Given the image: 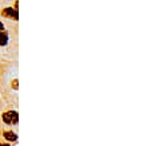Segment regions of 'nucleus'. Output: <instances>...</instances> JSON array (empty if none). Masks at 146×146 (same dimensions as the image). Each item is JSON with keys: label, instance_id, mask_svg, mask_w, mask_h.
<instances>
[{"label": "nucleus", "instance_id": "nucleus-4", "mask_svg": "<svg viewBox=\"0 0 146 146\" xmlns=\"http://www.w3.org/2000/svg\"><path fill=\"white\" fill-rule=\"evenodd\" d=\"M0 141H5L9 143H16L19 141L18 130L11 127H0Z\"/></svg>", "mask_w": 146, "mask_h": 146}, {"label": "nucleus", "instance_id": "nucleus-1", "mask_svg": "<svg viewBox=\"0 0 146 146\" xmlns=\"http://www.w3.org/2000/svg\"><path fill=\"white\" fill-rule=\"evenodd\" d=\"M0 50H7L8 52L9 50L18 51V34L8 30L0 31Z\"/></svg>", "mask_w": 146, "mask_h": 146}, {"label": "nucleus", "instance_id": "nucleus-8", "mask_svg": "<svg viewBox=\"0 0 146 146\" xmlns=\"http://www.w3.org/2000/svg\"><path fill=\"white\" fill-rule=\"evenodd\" d=\"M0 127H1V123H0Z\"/></svg>", "mask_w": 146, "mask_h": 146}, {"label": "nucleus", "instance_id": "nucleus-2", "mask_svg": "<svg viewBox=\"0 0 146 146\" xmlns=\"http://www.w3.org/2000/svg\"><path fill=\"white\" fill-rule=\"evenodd\" d=\"M0 122H1V126L4 125L7 127L15 129L18 127L19 123V113L16 109H11V107H7L4 110H1L0 113Z\"/></svg>", "mask_w": 146, "mask_h": 146}, {"label": "nucleus", "instance_id": "nucleus-6", "mask_svg": "<svg viewBox=\"0 0 146 146\" xmlns=\"http://www.w3.org/2000/svg\"><path fill=\"white\" fill-rule=\"evenodd\" d=\"M4 30H7V26H5V23L0 19V31H4Z\"/></svg>", "mask_w": 146, "mask_h": 146}, {"label": "nucleus", "instance_id": "nucleus-5", "mask_svg": "<svg viewBox=\"0 0 146 146\" xmlns=\"http://www.w3.org/2000/svg\"><path fill=\"white\" fill-rule=\"evenodd\" d=\"M9 86H11V89H12L13 91H18V90H19V80L16 79V78H15V79H12Z\"/></svg>", "mask_w": 146, "mask_h": 146}, {"label": "nucleus", "instance_id": "nucleus-3", "mask_svg": "<svg viewBox=\"0 0 146 146\" xmlns=\"http://www.w3.org/2000/svg\"><path fill=\"white\" fill-rule=\"evenodd\" d=\"M0 19H1L3 22L18 23L19 11L13 9V7L11 4H7V3L0 1Z\"/></svg>", "mask_w": 146, "mask_h": 146}, {"label": "nucleus", "instance_id": "nucleus-7", "mask_svg": "<svg viewBox=\"0 0 146 146\" xmlns=\"http://www.w3.org/2000/svg\"><path fill=\"white\" fill-rule=\"evenodd\" d=\"M0 146H13L12 143H9V142H5V141H0Z\"/></svg>", "mask_w": 146, "mask_h": 146}]
</instances>
